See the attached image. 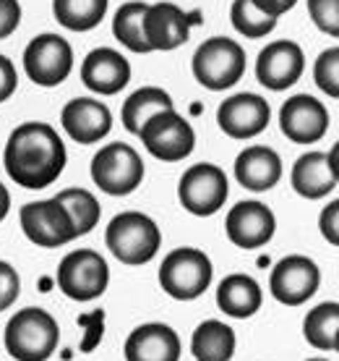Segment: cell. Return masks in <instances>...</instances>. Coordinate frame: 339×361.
I'll use <instances>...</instances> for the list:
<instances>
[{
  "instance_id": "obj_1",
  "label": "cell",
  "mask_w": 339,
  "mask_h": 361,
  "mask_svg": "<svg viewBox=\"0 0 339 361\" xmlns=\"http://www.w3.org/2000/svg\"><path fill=\"white\" fill-rule=\"evenodd\" d=\"M65 145L50 123L29 121L16 126L11 134L6 152H3V165L6 173L24 189H47L50 183L58 180V176L65 168Z\"/></svg>"
},
{
  "instance_id": "obj_2",
  "label": "cell",
  "mask_w": 339,
  "mask_h": 361,
  "mask_svg": "<svg viewBox=\"0 0 339 361\" xmlns=\"http://www.w3.org/2000/svg\"><path fill=\"white\" fill-rule=\"evenodd\" d=\"M60 327L39 307L18 309L6 325V348L16 361H47L58 348Z\"/></svg>"
},
{
  "instance_id": "obj_3",
  "label": "cell",
  "mask_w": 339,
  "mask_h": 361,
  "mask_svg": "<svg viewBox=\"0 0 339 361\" xmlns=\"http://www.w3.org/2000/svg\"><path fill=\"white\" fill-rule=\"evenodd\" d=\"M105 244L117 262L146 264L152 262L162 244V233L157 223L143 212H120L110 220L105 231Z\"/></svg>"
},
{
  "instance_id": "obj_4",
  "label": "cell",
  "mask_w": 339,
  "mask_h": 361,
  "mask_svg": "<svg viewBox=\"0 0 339 361\" xmlns=\"http://www.w3.org/2000/svg\"><path fill=\"white\" fill-rule=\"evenodd\" d=\"M215 264L201 249L180 246L162 259L160 286L170 298L178 301H193L212 286Z\"/></svg>"
},
{
  "instance_id": "obj_5",
  "label": "cell",
  "mask_w": 339,
  "mask_h": 361,
  "mask_svg": "<svg viewBox=\"0 0 339 361\" xmlns=\"http://www.w3.org/2000/svg\"><path fill=\"white\" fill-rule=\"evenodd\" d=\"M193 76L212 92L230 90L245 73V50L230 37H212L193 53Z\"/></svg>"
},
{
  "instance_id": "obj_6",
  "label": "cell",
  "mask_w": 339,
  "mask_h": 361,
  "mask_svg": "<svg viewBox=\"0 0 339 361\" xmlns=\"http://www.w3.org/2000/svg\"><path fill=\"white\" fill-rule=\"evenodd\" d=\"M91 180L110 197H128L143 180V160L131 145L113 142L91 157Z\"/></svg>"
},
{
  "instance_id": "obj_7",
  "label": "cell",
  "mask_w": 339,
  "mask_h": 361,
  "mask_svg": "<svg viewBox=\"0 0 339 361\" xmlns=\"http://www.w3.org/2000/svg\"><path fill=\"white\" fill-rule=\"evenodd\" d=\"M58 288L73 301H94L108 290L110 267L108 259L94 249H76L65 254L58 264Z\"/></svg>"
},
{
  "instance_id": "obj_8",
  "label": "cell",
  "mask_w": 339,
  "mask_h": 361,
  "mask_svg": "<svg viewBox=\"0 0 339 361\" xmlns=\"http://www.w3.org/2000/svg\"><path fill=\"white\" fill-rule=\"evenodd\" d=\"M230 186L222 168L212 163H198L183 173L178 183V199L183 209L196 217H209L219 212L227 202Z\"/></svg>"
},
{
  "instance_id": "obj_9",
  "label": "cell",
  "mask_w": 339,
  "mask_h": 361,
  "mask_svg": "<svg viewBox=\"0 0 339 361\" xmlns=\"http://www.w3.org/2000/svg\"><path fill=\"white\" fill-rule=\"evenodd\" d=\"M139 136H141L146 152L165 163H178L196 147V134H193L191 123L175 110H165V113L149 118Z\"/></svg>"
},
{
  "instance_id": "obj_10",
  "label": "cell",
  "mask_w": 339,
  "mask_h": 361,
  "mask_svg": "<svg viewBox=\"0 0 339 361\" xmlns=\"http://www.w3.org/2000/svg\"><path fill=\"white\" fill-rule=\"evenodd\" d=\"M18 220H21L24 235L42 249H58V246H65L76 238V228H73L71 217L55 197L24 204L18 212Z\"/></svg>"
},
{
  "instance_id": "obj_11",
  "label": "cell",
  "mask_w": 339,
  "mask_h": 361,
  "mask_svg": "<svg viewBox=\"0 0 339 361\" xmlns=\"http://www.w3.org/2000/svg\"><path fill=\"white\" fill-rule=\"evenodd\" d=\"M24 68L37 87H58L73 68V50L58 35H39L24 50Z\"/></svg>"
},
{
  "instance_id": "obj_12",
  "label": "cell",
  "mask_w": 339,
  "mask_h": 361,
  "mask_svg": "<svg viewBox=\"0 0 339 361\" xmlns=\"http://www.w3.org/2000/svg\"><path fill=\"white\" fill-rule=\"evenodd\" d=\"M321 286V270L311 257L303 254H290L279 259L269 278V290L279 304L287 307H300L319 290Z\"/></svg>"
},
{
  "instance_id": "obj_13",
  "label": "cell",
  "mask_w": 339,
  "mask_h": 361,
  "mask_svg": "<svg viewBox=\"0 0 339 361\" xmlns=\"http://www.w3.org/2000/svg\"><path fill=\"white\" fill-rule=\"evenodd\" d=\"M201 24V11H183L175 3H157L143 13V37L152 50H175L186 45L191 27Z\"/></svg>"
},
{
  "instance_id": "obj_14",
  "label": "cell",
  "mask_w": 339,
  "mask_h": 361,
  "mask_svg": "<svg viewBox=\"0 0 339 361\" xmlns=\"http://www.w3.org/2000/svg\"><path fill=\"white\" fill-rule=\"evenodd\" d=\"M224 231L235 246L241 249H261L271 241V235L277 231V217L274 212L256 199H245L238 202L235 207L227 212L224 220Z\"/></svg>"
},
{
  "instance_id": "obj_15",
  "label": "cell",
  "mask_w": 339,
  "mask_h": 361,
  "mask_svg": "<svg viewBox=\"0 0 339 361\" xmlns=\"http://www.w3.org/2000/svg\"><path fill=\"white\" fill-rule=\"evenodd\" d=\"M303 47L293 39H277V42L267 45L259 53V61H256V76L271 92L290 90L293 84H298L303 76Z\"/></svg>"
},
{
  "instance_id": "obj_16",
  "label": "cell",
  "mask_w": 339,
  "mask_h": 361,
  "mask_svg": "<svg viewBox=\"0 0 339 361\" xmlns=\"http://www.w3.org/2000/svg\"><path fill=\"white\" fill-rule=\"evenodd\" d=\"M279 126L295 145H316L329 131V110L311 94H295L279 110Z\"/></svg>"
},
{
  "instance_id": "obj_17",
  "label": "cell",
  "mask_w": 339,
  "mask_h": 361,
  "mask_svg": "<svg viewBox=\"0 0 339 361\" xmlns=\"http://www.w3.org/2000/svg\"><path fill=\"white\" fill-rule=\"evenodd\" d=\"M269 118H271L269 102L253 92L232 94L217 110V123L232 139H250L261 134L269 126Z\"/></svg>"
},
{
  "instance_id": "obj_18",
  "label": "cell",
  "mask_w": 339,
  "mask_h": 361,
  "mask_svg": "<svg viewBox=\"0 0 339 361\" xmlns=\"http://www.w3.org/2000/svg\"><path fill=\"white\" fill-rule=\"evenodd\" d=\"M60 123L65 134L79 145H97L113 128V113L94 97L71 99L60 113Z\"/></svg>"
},
{
  "instance_id": "obj_19",
  "label": "cell",
  "mask_w": 339,
  "mask_h": 361,
  "mask_svg": "<svg viewBox=\"0 0 339 361\" xmlns=\"http://www.w3.org/2000/svg\"><path fill=\"white\" fill-rule=\"evenodd\" d=\"M293 189L305 199H321L337 189V147L331 152H305L293 165Z\"/></svg>"
},
{
  "instance_id": "obj_20",
  "label": "cell",
  "mask_w": 339,
  "mask_h": 361,
  "mask_svg": "<svg viewBox=\"0 0 339 361\" xmlns=\"http://www.w3.org/2000/svg\"><path fill=\"white\" fill-rule=\"evenodd\" d=\"M81 82L97 94H117L131 82V63L113 47H97L81 63Z\"/></svg>"
},
{
  "instance_id": "obj_21",
  "label": "cell",
  "mask_w": 339,
  "mask_h": 361,
  "mask_svg": "<svg viewBox=\"0 0 339 361\" xmlns=\"http://www.w3.org/2000/svg\"><path fill=\"white\" fill-rule=\"evenodd\" d=\"M125 361H180V338L165 322L139 325L125 341Z\"/></svg>"
},
{
  "instance_id": "obj_22",
  "label": "cell",
  "mask_w": 339,
  "mask_h": 361,
  "mask_svg": "<svg viewBox=\"0 0 339 361\" xmlns=\"http://www.w3.org/2000/svg\"><path fill=\"white\" fill-rule=\"evenodd\" d=\"M235 178L248 191L274 189L282 178V157L271 147H248L235 160Z\"/></svg>"
},
{
  "instance_id": "obj_23",
  "label": "cell",
  "mask_w": 339,
  "mask_h": 361,
  "mask_svg": "<svg viewBox=\"0 0 339 361\" xmlns=\"http://www.w3.org/2000/svg\"><path fill=\"white\" fill-rule=\"evenodd\" d=\"M261 301H264L261 286L250 275H243V272L227 275L217 288V307L232 319L253 317L261 309Z\"/></svg>"
},
{
  "instance_id": "obj_24",
  "label": "cell",
  "mask_w": 339,
  "mask_h": 361,
  "mask_svg": "<svg viewBox=\"0 0 339 361\" xmlns=\"http://www.w3.org/2000/svg\"><path fill=\"white\" fill-rule=\"evenodd\" d=\"M235 330L222 319H204L193 330L191 353L196 361H230L235 356Z\"/></svg>"
},
{
  "instance_id": "obj_25",
  "label": "cell",
  "mask_w": 339,
  "mask_h": 361,
  "mask_svg": "<svg viewBox=\"0 0 339 361\" xmlns=\"http://www.w3.org/2000/svg\"><path fill=\"white\" fill-rule=\"evenodd\" d=\"M165 110H175L172 108V97L167 92L160 90V87H141L123 102V126L131 134L139 136L143 123L157 113H165Z\"/></svg>"
},
{
  "instance_id": "obj_26",
  "label": "cell",
  "mask_w": 339,
  "mask_h": 361,
  "mask_svg": "<svg viewBox=\"0 0 339 361\" xmlns=\"http://www.w3.org/2000/svg\"><path fill=\"white\" fill-rule=\"evenodd\" d=\"M303 335L313 348L337 351L339 348V304L324 301L313 307L303 319Z\"/></svg>"
},
{
  "instance_id": "obj_27",
  "label": "cell",
  "mask_w": 339,
  "mask_h": 361,
  "mask_svg": "<svg viewBox=\"0 0 339 361\" xmlns=\"http://www.w3.org/2000/svg\"><path fill=\"white\" fill-rule=\"evenodd\" d=\"M53 13L65 29L89 32L105 18L108 0H53Z\"/></svg>"
},
{
  "instance_id": "obj_28",
  "label": "cell",
  "mask_w": 339,
  "mask_h": 361,
  "mask_svg": "<svg viewBox=\"0 0 339 361\" xmlns=\"http://www.w3.org/2000/svg\"><path fill=\"white\" fill-rule=\"evenodd\" d=\"M55 199H58L63 204V209L68 212L73 228H76V235H87L97 228L102 207H99V202L94 194H89L87 189H63Z\"/></svg>"
},
{
  "instance_id": "obj_29",
  "label": "cell",
  "mask_w": 339,
  "mask_h": 361,
  "mask_svg": "<svg viewBox=\"0 0 339 361\" xmlns=\"http://www.w3.org/2000/svg\"><path fill=\"white\" fill-rule=\"evenodd\" d=\"M146 3L136 0V3H125L120 6L113 21V35L117 37V42H123L128 50L134 53H149L146 37H143V13H146Z\"/></svg>"
},
{
  "instance_id": "obj_30",
  "label": "cell",
  "mask_w": 339,
  "mask_h": 361,
  "mask_svg": "<svg viewBox=\"0 0 339 361\" xmlns=\"http://www.w3.org/2000/svg\"><path fill=\"white\" fill-rule=\"evenodd\" d=\"M232 27L238 29L241 35H245L248 39H259L267 37L271 29L277 27V18L267 16L264 11H259L250 0H235L230 11Z\"/></svg>"
},
{
  "instance_id": "obj_31",
  "label": "cell",
  "mask_w": 339,
  "mask_h": 361,
  "mask_svg": "<svg viewBox=\"0 0 339 361\" xmlns=\"http://www.w3.org/2000/svg\"><path fill=\"white\" fill-rule=\"evenodd\" d=\"M313 79L319 84V90L326 92L329 97H339V50L329 47L319 55V61L313 66Z\"/></svg>"
},
{
  "instance_id": "obj_32",
  "label": "cell",
  "mask_w": 339,
  "mask_h": 361,
  "mask_svg": "<svg viewBox=\"0 0 339 361\" xmlns=\"http://www.w3.org/2000/svg\"><path fill=\"white\" fill-rule=\"evenodd\" d=\"M308 13L324 35H339V0H308Z\"/></svg>"
},
{
  "instance_id": "obj_33",
  "label": "cell",
  "mask_w": 339,
  "mask_h": 361,
  "mask_svg": "<svg viewBox=\"0 0 339 361\" xmlns=\"http://www.w3.org/2000/svg\"><path fill=\"white\" fill-rule=\"evenodd\" d=\"M18 293H21V278L13 264L0 259V312L16 304Z\"/></svg>"
},
{
  "instance_id": "obj_34",
  "label": "cell",
  "mask_w": 339,
  "mask_h": 361,
  "mask_svg": "<svg viewBox=\"0 0 339 361\" xmlns=\"http://www.w3.org/2000/svg\"><path fill=\"white\" fill-rule=\"evenodd\" d=\"M319 228L321 235L331 246H339V202H329V207H324L321 217H319Z\"/></svg>"
},
{
  "instance_id": "obj_35",
  "label": "cell",
  "mask_w": 339,
  "mask_h": 361,
  "mask_svg": "<svg viewBox=\"0 0 339 361\" xmlns=\"http://www.w3.org/2000/svg\"><path fill=\"white\" fill-rule=\"evenodd\" d=\"M18 21H21V6H18V0H0V39L13 35Z\"/></svg>"
},
{
  "instance_id": "obj_36",
  "label": "cell",
  "mask_w": 339,
  "mask_h": 361,
  "mask_svg": "<svg viewBox=\"0 0 339 361\" xmlns=\"http://www.w3.org/2000/svg\"><path fill=\"white\" fill-rule=\"evenodd\" d=\"M16 87H18L16 66L11 63V58L0 55V102H6L16 92Z\"/></svg>"
},
{
  "instance_id": "obj_37",
  "label": "cell",
  "mask_w": 339,
  "mask_h": 361,
  "mask_svg": "<svg viewBox=\"0 0 339 361\" xmlns=\"http://www.w3.org/2000/svg\"><path fill=\"white\" fill-rule=\"evenodd\" d=\"M250 3H253L259 11H264L267 16L279 18L282 13H287V11L293 8L298 0H250Z\"/></svg>"
},
{
  "instance_id": "obj_38",
  "label": "cell",
  "mask_w": 339,
  "mask_h": 361,
  "mask_svg": "<svg viewBox=\"0 0 339 361\" xmlns=\"http://www.w3.org/2000/svg\"><path fill=\"white\" fill-rule=\"evenodd\" d=\"M8 209H11V194H8V189H6L3 183H0V223L6 220Z\"/></svg>"
},
{
  "instance_id": "obj_39",
  "label": "cell",
  "mask_w": 339,
  "mask_h": 361,
  "mask_svg": "<svg viewBox=\"0 0 339 361\" xmlns=\"http://www.w3.org/2000/svg\"><path fill=\"white\" fill-rule=\"evenodd\" d=\"M305 361H329V359H305Z\"/></svg>"
}]
</instances>
